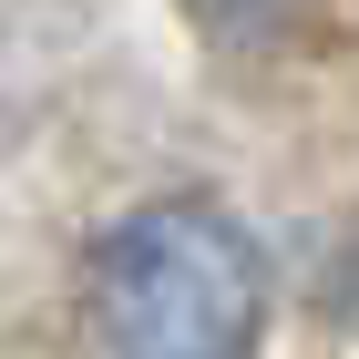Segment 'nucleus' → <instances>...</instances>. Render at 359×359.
I'll list each match as a JSON object with an SVG mask.
<instances>
[{
  "label": "nucleus",
  "mask_w": 359,
  "mask_h": 359,
  "mask_svg": "<svg viewBox=\"0 0 359 359\" xmlns=\"http://www.w3.org/2000/svg\"><path fill=\"white\" fill-rule=\"evenodd\" d=\"M93 329L113 359H247L267 329V267L216 205H144L103 236Z\"/></svg>",
  "instance_id": "obj_1"
}]
</instances>
